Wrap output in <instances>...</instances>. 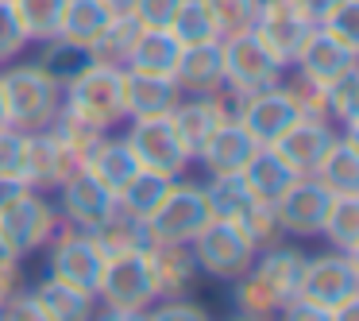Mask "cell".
<instances>
[{"label": "cell", "instance_id": "obj_23", "mask_svg": "<svg viewBox=\"0 0 359 321\" xmlns=\"http://www.w3.org/2000/svg\"><path fill=\"white\" fill-rule=\"evenodd\" d=\"M32 294L50 321H93L97 306H101L93 290L70 287V282L55 279V275H43V282H35Z\"/></svg>", "mask_w": 359, "mask_h": 321}, {"label": "cell", "instance_id": "obj_17", "mask_svg": "<svg viewBox=\"0 0 359 321\" xmlns=\"http://www.w3.org/2000/svg\"><path fill=\"white\" fill-rule=\"evenodd\" d=\"M174 81H178L182 97L224 93V55H220V39L182 47V58L174 66Z\"/></svg>", "mask_w": 359, "mask_h": 321}, {"label": "cell", "instance_id": "obj_7", "mask_svg": "<svg viewBox=\"0 0 359 321\" xmlns=\"http://www.w3.org/2000/svg\"><path fill=\"white\" fill-rule=\"evenodd\" d=\"M128 132V148H132L135 163L143 171H155V174H166V178H182L194 163V155L186 151V143L178 140L170 117H147V120H124Z\"/></svg>", "mask_w": 359, "mask_h": 321}, {"label": "cell", "instance_id": "obj_30", "mask_svg": "<svg viewBox=\"0 0 359 321\" xmlns=\"http://www.w3.org/2000/svg\"><path fill=\"white\" fill-rule=\"evenodd\" d=\"M140 32H143V24L132 16V12L109 16V24L101 27V35L89 43V55H93V63H101V66H120V70H124L128 58H132V51H135Z\"/></svg>", "mask_w": 359, "mask_h": 321}, {"label": "cell", "instance_id": "obj_1", "mask_svg": "<svg viewBox=\"0 0 359 321\" xmlns=\"http://www.w3.org/2000/svg\"><path fill=\"white\" fill-rule=\"evenodd\" d=\"M0 70V93H4V112L16 132H47L62 109V89L47 78L35 63H4Z\"/></svg>", "mask_w": 359, "mask_h": 321}, {"label": "cell", "instance_id": "obj_44", "mask_svg": "<svg viewBox=\"0 0 359 321\" xmlns=\"http://www.w3.org/2000/svg\"><path fill=\"white\" fill-rule=\"evenodd\" d=\"M147 321H209V310L186 298H155L147 306Z\"/></svg>", "mask_w": 359, "mask_h": 321}, {"label": "cell", "instance_id": "obj_48", "mask_svg": "<svg viewBox=\"0 0 359 321\" xmlns=\"http://www.w3.org/2000/svg\"><path fill=\"white\" fill-rule=\"evenodd\" d=\"M178 4H182V0H135V4H132V16L140 20L143 27H170Z\"/></svg>", "mask_w": 359, "mask_h": 321}, {"label": "cell", "instance_id": "obj_27", "mask_svg": "<svg viewBox=\"0 0 359 321\" xmlns=\"http://www.w3.org/2000/svg\"><path fill=\"white\" fill-rule=\"evenodd\" d=\"M178 58H182V43L174 39L170 27H143L124 70H135V74H166V78H174Z\"/></svg>", "mask_w": 359, "mask_h": 321}, {"label": "cell", "instance_id": "obj_8", "mask_svg": "<svg viewBox=\"0 0 359 321\" xmlns=\"http://www.w3.org/2000/svg\"><path fill=\"white\" fill-rule=\"evenodd\" d=\"M43 251H47V275L97 294V279L104 271V251L97 248L93 232L74 228V225H58Z\"/></svg>", "mask_w": 359, "mask_h": 321}, {"label": "cell", "instance_id": "obj_46", "mask_svg": "<svg viewBox=\"0 0 359 321\" xmlns=\"http://www.w3.org/2000/svg\"><path fill=\"white\" fill-rule=\"evenodd\" d=\"M325 32H332L340 43L359 51V0H344L340 8L328 16V24H320Z\"/></svg>", "mask_w": 359, "mask_h": 321}, {"label": "cell", "instance_id": "obj_24", "mask_svg": "<svg viewBox=\"0 0 359 321\" xmlns=\"http://www.w3.org/2000/svg\"><path fill=\"white\" fill-rule=\"evenodd\" d=\"M302 267H305V251L297 248V244L278 240V244H271V248L259 251L255 263H251V271H255L282 302H290V298L297 294V282H302Z\"/></svg>", "mask_w": 359, "mask_h": 321}, {"label": "cell", "instance_id": "obj_54", "mask_svg": "<svg viewBox=\"0 0 359 321\" xmlns=\"http://www.w3.org/2000/svg\"><path fill=\"white\" fill-rule=\"evenodd\" d=\"M332 321H359V298H348L332 310Z\"/></svg>", "mask_w": 359, "mask_h": 321}, {"label": "cell", "instance_id": "obj_2", "mask_svg": "<svg viewBox=\"0 0 359 321\" xmlns=\"http://www.w3.org/2000/svg\"><path fill=\"white\" fill-rule=\"evenodd\" d=\"M220 55H224V97L228 101L251 97L266 86H278V81H286V70H290L255 32L220 39Z\"/></svg>", "mask_w": 359, "mask_h": 321}, {"label": "cell", "instance_id": "obj_45", "mask_svg": "<svg viewBox=\"0 0 359 321\" xmlns=\"http://www.w3.org/2000/svg\"><path fill=\"white\" fill-rule=\"evenodd\" d=\"M24 47H27V35H24V27H20L16 12H12L8 0H0V66L16 63V58L24 55Z\"/></svg>", "mask_w": 359, "mask_h": 321}, {"label": "cell", "instance_id": "obj_49", "mask_svg": "<svg viewBox=\"0 0 359 321\" xmlns=\"http://www.w3.org/2000/svg\"><path fill=\"white\" fill-rule=\"evenodd\" d=\"M286 4H290V8H294L309 27H320V24H328V16L340 8L344 0H286Z\"/></svg>", "mask_w": 359, "mask_h": 321}, {"label": "cell", "instance_id": "obj_29", "mask_svg": "<svg viewBox=\"0 0 359 321\" xmlns=\"http://www.w3.org/2000/svg\"><path fill=\"white\" fill-rule=\"evenodd\" d=\"M86 171L93 174L101 186H109L112 194H116L120 186H124L128 178H132L135 171H140V163H135V155H132V148H128V140L124 136H104L101 143L93 148V155L86 159Z\"/></svg>", "mask_w": 359, "mask_h": 321}, {"label": "cell", "instance_id": "obj_6", "mask_svg": "<svg viewBox=\"0 0 359 321\" xmlns=\"http://www.w3.org/2000/svg\"><path fill=\"white\" fill-rule=\"evenodd\" d=\"M58 225H62V217L55 209V197L35 186H27L24 194H16L0 209V232L8 236V244L20 251V259L47 248V240L55 236Z\"/></svg>", "mask_w": 359, "mask_h": 321}, {"label": "cell", "instance_id": "obj_19", "mask_svg": "<svg viewBox=\"0 0 359 321\" xmlns=\"http://www.w3.org/2000/svg\"><path fill=\"white\" fill-rule=\"evenodd\" d=\"M336 132H340V128H336L332 120L302 117L294 128H286V136L274 143V151L286 159V166L294 174H313L317 163H320V155L328 151V143L336 140Z\"/></svg>", "mask_w": 359, "mask_h": 321}, {"label": "cell", "instance_id": "obj_13", "mask_svg": "<svg viewBox=\"0 0 359 321\" xmlns=\"http://www.w3.org/2000/svg\"><path fill=\"white\" fill-rule=\"evenodd\" d=\"M328 205H332V190L320 186L313 174H297L286 194L274 202V213L290 240H313V236H320V221H325Z\"/></svg>", "mask_w": 359, "mask_h": 321}, {"label": "cell", "instance_id": "obj_40", "mask_svg": "<svg viewBox=\"0 0 359 321\" xmlns=\"http://www.w3.org/2000/svg\"><path fill=\"white\" fill-rule=\"evenodd\" d=\"M170 32L182 47L217 39V27H212V16H209V8H205V0H182L174 20H170Z\"/></svg>", "mask_w": 359, "mask_h": 321}, {"label": "cell", "instance_id": "obj_14", "mask_svg": "<svg viewBox=\"0 0 359 321\" xmlns=\"http://www.w3.org/2000/svg\"><path fill=\"white\" fill-rule=\"evenodd\" d=\"M55 194H58L55 209H58V217H62V225L86 228V232H93L101 221H109L112 213H116V194H112L109 186H101L89 171H78L70 182H62Z\"/></svg>", "mask_w": 359, "mask_h": 321}, {"label": "cell", "instance_id": "obj_32", "mask_svg": "<svg viewBox=\"0 0 359 321\" xmlns=\"http://www.w3.org/2000/svg\"><path fill=\"white\" fill-rule=\"evenodd\" d=\"M170 182L174 178H166V174H155V171H143V166H140V171H135L132 178L116 190V209H124L128 217L147 221L151 213L158 209V202L166 197Z\"/></svg>", "mask_w": 359, "mask_h": 321}, {"label": "cell", "instance_id": "obj_25", "mask_svg": "<svg viewBox=\"0 0 359 321\" xmlns=\"http://www.w3.org/2000/svg\"><path fill=\"white\" fill-rule=\"evenodd\" d=\"M313 178L320 186H328L332 194H359V143H355V136L336 132V140L320 155Z\"/></svg>", "mask_w": 359, "mask_h": 321}, {"label": "cell", "instance_id": "obj_31", "mask_svg": "<svg viewBox=\"0 0 359 321\" xmlns=\"http://www.w3.org/2000/svg\"><path fill=\"white\" fill-rule=\"evenodd\" d=\"M320 236L332 251L359 256V194H332V205L320 221Z\"/></svg>", "mask_w": 359, "mask_h": 321}, {"label": "cell", "instance_id": "obj_33", "mask_svg": "<svg viewBox=\"0 0 359 321\" xmlns=\"http://www.w3.org/2000/svg\"><path fill=\"white\" fill-rule=\"evenodd\" d=\"M93 240H97V248L104 251V259H109V256L143 251V248L151 244V236H147V221L128 217L124 209H116L109 221H101V225L93 228Z\"/></svg>", "mask_w": 359, "mask_h": 321}, {"label": "cell", "instance_id": "obj_28", "mask_svg": "<svg viewBox=\"0 0 359 321\" xmlns=\"http://www.w3.org/2000/svg\"><path fill=\"white\" fill-rule=\"evenodd\" d=\"M35 66H39L58 89H66L70 81H78L81 74L93 66V55H89V47H81V43H70V39H62V35H50V39L39 43Z\"/></svg>", "mask_w": 359, "mask_h": 321}, {"label": "cell", "instance_id": "obj_38", "mask_svg": "<svg viewBox=\"0 0 359 321\" xmlns=\"http://www.w3.org/2000/svg\"><path fill=\"white\" fill-rule=\"evenodd\" d=\"M232 306H236V313H248V317H271L274 321V313H278L286 302H282V298L274 294L255 271H243L240 279H232Z\"/></svg>", "mask_w": 359, "mask_h": 321}, {"label": "cell", "instance_id": "obj_16", "mask_svg": "<svg viewBox=\"0 0 359 321\" xmlns=\"http://www.w3.org/2000/svg\"><path fill=\"white\" fill-rule=\"evenodd\" d=\"M78 171H86L81 159L66 151L50 128L47 132H27V182L35 190H58Z\"/></svg>", "mask_w": 359, "mask_h": 321}, {"label": "cell", "instance_id": "obj_37", "mask_svg": "<svg viewBox=\"0 0 359 321\" xmlns=\"http://www.w3.org/2000/svg\"><path fill=\"white\" fill-rule=\"evenodd\" d=\"M109 24V12L97 4V0H66L62 8V24H58V35L70 43H81V47H89V43L101 35V27Z\"/></svg>", "mask_w": 359, "mask_h": 321}, {"label": "cell", "instance_id": "obj_43", "mask_svg": "<svg viewBox=\"0 0 359 321\" xmlns=\"http://www.w3.org/2000/svg\"><path fill=\"white\" fill-rule=\"evenodd\" d=\"M0 178H24L27 182V132H16L12 124L0 128Z\"/></svg>", "mask_w": 359, "mask_h": 321}, {"label": "cell", "instance_id": "obj_57", "mask_svg": "<svg viewBox=\"0 0 359 321\" xmlns=\"http://www.w3.org/2000/svg\"><path fill=\"white\" fill-rule=\"evenodd\" d=\"M8 124V112H4V93H0V128Z\"/></svg>", "mask_w": 359, "mask_h": 321}, {"label": "cell", "instance_id": "obj_3", "mask_svg": "<svg viewBox=\"0 0 359 321\" xmlns=\"http://www.w3.org/2000/svg\"><path fill=\"white\" fill-rule=\"evenodd\" d=\"M62 109L74 112V117L89 120V124L104 128H120L128 120V109H124V70L120 66H101L93 63L78 81L62 89Z\"/></svg>", "mask_w": 359, "mask_h": 321}, {"label": "cell", "instance_id": "obj_18", "mask_svg": "<svg viewBox=\"0 0 359 321\" xmlns=\"http://www.w3.org/2000/svg\"><path fill=\"white\" fill-rule=\"evenodd\" d=\"M251 32H255L259 39H263L266 47H271L274 55H278L282 63L290 66V58L297 55L302 39L309 35V24H305V20L297 16L294 8H290L286 0H259V8H255V24H251Z\"/></svg>", "mask_w": 359, "mask_h": 321}, {"label": "cell", "instance_id": "obj_47", "mask_svg": "<svg viewBox=\"0 0 359 321\" xmlns=\"http://www.w3.org/2000/svg\"><path fill=\"white\" fill-rule=\"evenodd\" d=\"M0 321H50L47 313H43V306L35 302L32 290H12L8 298H4V306H0Z\"/></svg>", "mask_w": 359, "mask_h": 321}, {"label": "cell", "instance_id": "obj_35", "mask_svg": "<svg viewBox=\"0 0 359 321\" xmlns=\"http://www.w3.org/2000/svg\"><path fill=\"white\" fill-rule=\"evenodd\" d=\"M325 93V109H328V120H332L340 132L355 136V120H359V66H351L348 74L332 81V86L320 89Z\"/></svg>", "mask_w": 359, "mask_h": 321}, {"label": "cell", "instance_id": "obj_12", "mask_svg": "<svg viewBox=\"0 0 359 321\" xmlns=\"http://www.w3.org/2000/svg\"><path fill=\"white\" fill-rule=\"evenodd\" d=\"M290 66L297 70V81L309 89H325L332 86L340 74H348L351 66H359V51L340 43L332 32L325 27H309V35L302 39L297 55L290 58Z\"/></svg>", "mask_w": 359, "mask_h": 321}, {"label": "cell", "instance_id": "obj_21", "mask_svg": "<svg viewBox=\"0 0 359 321\" xmlns=\"http://www.w3.org/2000/svg\"><path fill=\"white\" fill-rule=\"evenodd\" d=\"M182 101V89L166 74H135L124 70V109L128 120H147V117H170Z\"/></svg>", "mask_w": 359, "mask_h": 321}, {"label": "cell", "instance_id": "obj_11", "mask_svg": "<svg viewBox=\"0 0 359 321\" xmlns=\"http://www.w3.org/2000/svg\"><path fill=\"white\" fill-rule=\"evenodd\" d=\"M155 298L158 294H155V279H151V267H147V248L104 259V271L97 279V302L101 306L147 310Z\"/></svg>", "mask_w": 359, "mask_h": 321}, {"label": "cell", "instance_id": "obj_51", "mask_svg": "<svg viewBox=\"0 0 359 321\" xmlns=\"http://www.w3.org/2000/svg\"><path fill=\"white\" fill-rule=\"evenodd\" d=\"M93 321H147V310H124V306H97Z\"/></svg>", "mask_w": 359, "mask_h": 321}, {"label": "cell", "instance_id": "obj_58", "mask_svg": "<svg viewBox=\"0 0 359 321\" xmlns=\"http://www.w3.org/2000/svg\"><path fill=\"white\" fill-rule=\"evenodd\" d=\"M232 321H271V317H248V313H236Z\"/></svg>", "mask_w": 359, "mask_h": 321}, {"label": "cell", "instance_id": "obj_56", "mask_svg": "<svg viewBox=\"0 0 359 321\" xmlns=\"http://www.w3.org/2000/svg\"><path fill=\"white\" fill-rule=\"evenodd\" d=\"M16 287H20V275H0V306H4V298H8Z\"/></svg>", "mask_w": 359, "mask_h": 321}, {"label": "cell", "instance_id": "obj_20", "mask_svg": "<svg viewBox=\"0 0 359 321\" xmlns=\"http://www.w3.org/2000/svg\"><path fill=\"white\" fill-rule=\"evenodd\" d=\"M255 151H259V143L248 136V128L236 117H228L224 124L205 140V148L194 155V163H201L205 174H240Z\"/></svg>", "mask_w": 359, "mask_h": 321}, {"label": "cell", "instance_id": "obj_52", "mask_svg": "<svg viewBox=\"0 0 359 321\" xmlns=\"http://www.w3.org/2000/svg\"><path fill=\"white\" fill-rule=\"evenodd\" d=\"M20 263H24L20 251L8 244V236L0 232V275H20Z\"/></svg>", "mask_w": 359, "mask_h": 321}, {"label": "cell", "instance_id": "obj_50", "mask_svg": "<svg viewBox=\"0 0 359 321\" xmlns=\"http://www.w3.org/2000/svg\"><path fill=\"white\" fill-rule=\"evenodd\" d=\"M274 317L278 321H332V310H325L317 302H305V298H290Z\"/></svg>", "mask_w": 359, "mask_h": 321}, {"label": "cell", "instance_id": "obj_4", "mask_svg": "<svg viewBox=\"0 0 359 321\" xmlns=\"http://www.w3.org/2000/svg\"><path fill=\"white\" fill-rule=\"evenodd\" d=\"M232 117L248 128V136L259 148H274V143L286 136V128H294L302 120V97H297V81L286 86H266L251 97L232 101Z\"/></svg>", "mask_w": 359, "mask_h": 321}, {"label": "cell", "instance_id": "obj_42", "mask_svg": "<svg viewBox=\"0 0 359 321\" xmlns=\"http://www.w3.org/2000/svg\"><path fill=\"white\" fill-rule=\"evenodd\" d=\"M205 8H209V16H212L217 39H228V35L251 32L259 0H205Z\"/></svg>", "mask_w": 359, "mask_h": 321}, {"label": "cell", "instance_id": "obj_34", "mask_svg": "<svg viewBox=\"0 0 359 321\" xmlns=\"http://www.w3.org/2000/svg\"><path fill=\"white\" fill-rule=\"evenodd\" d=\"M201 190H205L209 217L212 221H228V225H236V221L243 217V209L255 202L240 174H209V182H201Z\"/></svg>", "mask_w": 359, "mask_h": 321}, {"label": "cell", "instance_id": "obj_39", "mask_svg": "<svg viewBox=\"0 0 359 321\" xmlns=\"http://www.w3.org/2000/svg\"><path fill=\"white\" fill-rule=\"evenodd\" d=\"M50 132L58 136V143H62L66 151H74V155L81 159V166H86V159L93 155V148L104 140V128H97V124H89V120H81V117H74V112H66V109H58V117H55V124H50Z\"/></svg>", "mask_w": 359, "mask_h": 321}, {"label": "cell", "instance_id": "obj_36", "mask_svg": "<svg viewBox=\"0 0 359 321\" xmlns=\"http://www.w3.org/2000/svg\"><path fill=\"white\" fill-rule=\"evenodd\" d=\"M8 4H12V12H16L20 27H24L27 43H43V39H50V35H58L66 0H8Z\"/></svg>", "mask_w": 359, "mask_h": 321}, {"label": "cell", "instance_id": "obj_55", "mask_svg": "<svg viewBox=\"0 0 359 321\" xmlns=\"http://www.w3.org/2000/svg\"><path fill=\"white\" fill-rule=\"evenodd\" d=\"M97 4H101V8L109 12V16H120V12H132L135 0H97Z\"/></svg>", "mask_w": 359, "mask_h": 321}, {"label": "cell", "instance_id": "obj_41", "mask_svg": "<svg viewBox=\"0 0 359 321\" xmlns=\"http://www.w3.org/2000/svg\"><path fill=\"white\" fill-rule=\"evenodd\" d=\"M236 228L255 244V251H263V248H271V244L286 240V232H282V225H278V213H274L271 202H251L248 209H243V217L236 221Z\"/></svg>", "mask_w": 359, "mask_h": 321}, {"label": "cell", "instance_id": "obj_15", "mask_svg": "<svg viewBox=\"0 0 359 321\" xmlns=\"http://www.w3.org/2000/svg\"><path fill=\"white\" fill-rule=\"evenodd\" d=\"M228 117H232V101H228L224 93L182 97L178 109L170 112V124H174V132H178V140L186 143L189 155H197V151L205 148V140H209Z\"/></svg>", "mask_w": 359, "mask_h": 321}, {"label": "cell", "instance_id": "obj_53", "mask_svg": "<svg viewBox=\"0 0 359 321\" xmlns=\"http://www.w3.org/2000/svg\"><path fill=\"white\" fill-rule=\"evenodd\" d=\"M24 190H27L24 178H0V209H4L16 194H24Z\"/></svg>", "mask_w": 359, "mask_h": 321}, {"label": "cell", "instance_id": "obj_10", "mask_svg": "<svg viewBox=\"0 0 359 321\" xmlns=\"http://www.w3.org/2000/svg\"><path fill=\"white\" fill-rule=\"evenodd\" d=\"M305 302H317L325 310H336L348 298H359V256H344V251H317L305 256L302 282L297 294Z\"/></svg>", "mask_w": 359, "mask_h": 321}, {"label": "cell", "instance_id": "obj_22", "mask_svg": "<svg viewBox=\"0 0 359 321\" xmlns=\"http://www.w3.org/2000/svg\"><path fill=\"white\" fill-rule=\"evenodd\" d=\"M147 267L158 298H186L201 275L189 244H147Z\"/></svg>", "mask_w": 359, "mask_h": 321}, {"label": "cell", "instance_id": "obj_26", "mask_svg": "<svg viewBox=\"0 0 359 321\" xmlns=\"http://www.w3.org/2000/svg\"><path fill=\"white\" fill-rule=\"evenodd\" d=\"M240 178H243V186L251 190L255 202H271L274 205L290 190V182H294L297 174L290 171L286 159H282L274 148H259L255 155L248 159V166L240 171Z\"/></svg>", "mask_w": 359, "mask_h": 321}, {"label": "cell", "instance_id": "obj_9", "mask_svg": "<svg viewBox=\"0 0 359 321\" xmlns=\"http://www.w3.org/2000/svg\"><path fill=\"white\" fill-rule=\"evenodd\" d=\"M189 251H194V259H197V271L212 275V279H220V282H232V279H240L243 271H251V263H255V256H259L255 244H251L236 225H228V221H209V225L194 236Z\"/></svg>", "mask_w": 359, "mask_h": 321}, {"label": "cell", "instance_id": "obj_5", "mask_svg": "<svg viewBox=\"0 0 359 321\" xmlns=\"http://www.w3.org/2000/svg\"><path fill=\"white\" fill-rule=\"evenodd\" d=\"M209 205H205L201 182L182 178L170 182L166 197L158 202V209L147 217V236L151 244H194V236L209 225Z\"/></svg>", "mask_w": 359, "mask_h": 321}]
</instances>
